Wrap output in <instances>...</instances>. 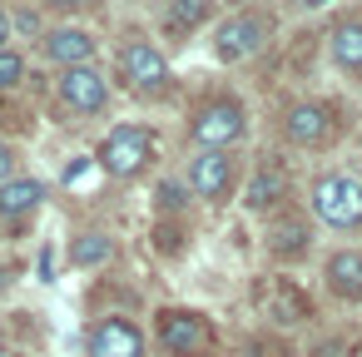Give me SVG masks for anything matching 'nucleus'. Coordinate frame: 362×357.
Here are the masks:
<instances>
[{
	"mask_svg": "<svg viewBox=\"0 0 362 357\" xmlns=\"http://www.w3.org/2000/svg\"><path fill=\"white\" fill-rule=\"evenodd\" d=\"M90 357H144V332L124 317H110L90 332Z\"/></svg>",
	"mask_w": 362,
	"mask_h": 357,
	"instance_id": "obj_7",
	"label": "nucleus"
},
{
	"mask_svg": "<svg viewBox=\"0 0 362 357\" xmlns=\"http://www.w3.org/2000/svg\"><path fill=\"white\" fill-rule=\"evenodd\" d=\"M317 352H322V357H342V342H322ZM317 352H313V357H317Z\"/></svg>",
	"mask_w": 362,
	"mask_h": 357,
	"instance_id": "obj_24",
	"label": "nucleus"
},
{
	"mask_svg": "<svg viewBox=\"0 0 362 357\" xmlns=\"http://www.w3.org/2000/svg\"><path fill=\"white\" fill-rule=\"evenodd\" d=\"M45 199V184L40 179H11V184H0V218H21L30 209H40Z\"/></svg>",
	"mask_w": 362,
	"mask_h": 357,
	"instance_id": "obj_13",
	"label": "nucleus"
},
{
	"mask_svg": "<svg viewBox=\"0 0 362 357\" xmlns=\"http://www.w3.org/2000/svg\"><path fill=\"white\" fill-rule=\"evenodd\" d=\"M0 357H6V347H0Z\"/></svg>",
	"mask_w": 362,
	"mask_h": 357,
	"instance_id": "obj_27",
	"label": "nucleus"
},
{
	"mask_svg": "<svg viewBox=\"0 0 362 357\" xmlns=\"http://www.w3.org/2000/svg\"><path fill=\"white\" fill-rule=\"evenodd\" d=\"M159 342L174 357H199L209 347V322L199 312H164L159 317Z\"/></svg>",
	"mask_w": 362,
	"mask_h": 357,
	"instance_id": "obj_6",
	"label": "nucleus"
},
{
	"mask_svg": "<svg viewBox=\"0 0 362 357\" xmlns=\"http://www.w3.org/2000/svg\"><path fill=\"white\" fill-rule=\"evenodd\" d=\"M85 174H90V159H80V164H70V169H65V184H80Z\"/></svg>",
	"mask_w": 362,
	"mask_h": 357,
	"instance_id": "obj_22",
	"label": "nucleus"
},
{
	"mask_svg": "<svg viewBox=\"0 0 362 357\" xmlns=\"http://www.w3.org/2000/svg\"><path fill=\"white\" fill-rule=\"evenodd\" d=\"M332 60H337V70L362 75V21L332 25Z\"/></svg>",
	"mask_w": 362,
	"mask_h": 357,
	"instance_id": "obj_14",
	"label": "nucleus"
},
{
	"mask_svg": "<svg viewBox=\"0 0 362 357\" xmlns=\"http://www.w3.org/2000/svg\"><path fill=\"white\" fill-rule=\"evenodd\" d=\"M119 70H124V80H129L134 90H154V85H164V75H169L164 55H159L154 45H144V40H129V45L119 50Z\"/></svg>",
	"mask_w": 362,
	"mask_h": 357,
	"instance_id": "obj_8",
	"label": "nucleus"
},
{
	"mask_svg": "<svg viewBox=\"0 0 362 357\" xmlns=\"http://www.w3.org/2000/svg\"><path fill=\"white\" fill-rule=\"evenodd\" d=\"M298 6H327V0H298Z\"/></svg>",
	"mask_w": 362,
	"mask_h": 357,
	"instance_id": "obj_26",
	"label": "nucleus"
},
{
	"mask_svg": "<svg viewBox=\"0 0 362 357\" xmlns=\"http://www.w3.org/2000/svg\"><path fill=\"white\" fill-rule=\"evenodd\" d=\"M327 288L337 298H362V253L357 248H342L327 258Z\"/></svg>",
	"mask_w": 362,
	"mask_h": 357,
	"instance_id": "obj_12",
	"label": "nucleus"
},
{
	"mask_svg": "<svg viewBox=\"0 0 362 357\" xmlns=\"http://www.w3.org/2000/svg\"><path fill=\"white\" fill-rule=\"evenodd\" d=\"M149 154H154L149 129H139V124H119V129L100 144V169H110L115 179H134V174L149 164Z\"/></svg>",
	"mask_w": 362,
	"mask_h": 357,
	"instance_id": "obj_2",
	"label": "nucleus"
},
{
	"mask_svg": "<svg viewBox=\"0 0 362 357\" xmlns=\"http://www.w3.org/2000/svg\"><path fill=\"white\" fill-rule=\"evenodd\" d=\"M70 258H75L80 268H95V263L110 258V238H105V233H80L75 248H70Z\"/></svg>",
	"mask_w": 362,
	"mask_h": 357,
	"instance_id": "obj_16",
	"label": "nucleus"
},
{
	"mask_svg": "<svg viewBox=\"0 0 362 357\" xmlns=\"http://www.w3.org/2000/svg\"><path fill=\"white\" fill-rule=\"evenodd\" d=\"M313 213L327 228H357L362 223V179L357 174H322L313 184Z\"/></svg>",
	"mask_w": 362,
	"mask_h": 357,
	"instance_id": "obj_1",
	"label": "nucleus"
},
{
	"mask_svg": "<svg viewBox=\"0 0 362 357\" xmlns=\"http://www.w3.org/2000/svg\"><path fill=\"white\" fill-rule=\"evenodd\" d=\"M228 179H233V169H228V154H218V149H204V154H194V164H189V184H194V194H204V199H228Z\"/></svg>",
	"mask_w": 362,
	"mask_h": 357,
	"instance_id": "obj_9",
	"label": "nucleus"
},
{
	"mask_svg": "<svg viewBox=\"0 0 362 357\" xmlns=\"http://www.w3.org/2000/svg\"><path fill=\"white\" fill-rule=\"evenodd\" d=\"M11 169H16V154H11V144H0V184H11V179H16Z\"/></svg>",
	"mask_w": 362,
	"mask_h": 357,
	"instance_id": "obj_20",
	"label": "nucleus"
},
{
	"mask_svg": "<svg viewBox=\"0 0 362 357\" xmlns=\"http://www.w3.org/2000/svg\"><path fill=\"white\" fill-rule=\"evenodd\" d=\"M263 45H268V21H263V16H233V21H223L218 35H214L218 60H248V55H258Z\"/></svg>",
	"mask_w": 362,
	"mask_h": 357,
	"instance_id": "obj_3",
	"label": "nucleus"
},
{
	"mask_svg": "<svg viewBox=\"0 0 362 357\" xmlns=\"http://www.w3.org/2000/svg\"><path fill=\"white\" fill-rule=\"evenodd\" d=\"M6 40H11V16L0 11V50H6Z\"/></svg>",
	"mask_w": 362,
	"mask_h": 357,
	"instance_id": "obj_23",
	"label": "nucleus"
},
{
	"mask_svg": "<svg viewBox=\"0 0 362 357\" xmlns=\"http://www.w3.org/2000/svg\"><path fill=\"white\" fill-rule=\"evenodd\" d=\"M50 6H60V11H70V6H85V0H50Z\"/></svg>",
	"mask_w": 362,
	"mask_h": 357,
	"instance_id": "obj_25",
	"label": "nucleus"
},
{
	"mask_svg": "<svg viewBox=\"0 0 362 357\" xmlns=\"http://www.w3.org/2000/svg\"><path fill=\"white\" fill-rule=\"evenodd\" d=\"M278 194H283V169H278V164H263V169L253 174V184H248V204H253V209H268Z\"/></svg>",
	"mask_w": 362,
	"mask_h": 357,
	"instance_id": "obj_15",
	"label": "nucleus"
},
{
	"mask_svg": "<svg viewBox=\"0 0 362 357\" xmlns=\"http://www.w3.org/2000/svg\"><path fill=\"white\" fill-rule=\"evenodd\" d=\"M60 100L75 110V115H100L110 105V90H105V75L95 65H75L60 75Z\"/></svg>",
	"mask_w": 362,
	"mask_h": 357,
	"instance_id": "obj_4",
	"label": "nucleus"
},
{
	"mask_svg": "<svg viewBox=\"0 0 362 357\" xmlns=\"http://www.w3.org/2000/svg\"><path fill=\"white\" fill-rule=\"evenodd\" d=\"M303 248H308V228H303L298 218H288V223H278V228H273V253L293 258V253H303Z\"/></svg>",
	"mask_w": 362,
	"mask_h": 357,
	"instance_id": "obj_17",
	"label": "nucleus"
},
{
	"mask_svg": "<svg viewBox=\"0 0 362 357\" xmlns=\"http://www.w3.org/2000/svg\"><path fill=\"white\" fill-rule=\"evenodd\" d=\"M283 129H288V139L293 144H322L327 134H332V115H327V105H293L288 110V119H283Z\"/></svg>",
	"mask_w": 362,
	"mask_h": 357,
	"instance_id": "obj_11",
	"label": "nucleus"
},
{
	"mask_svg": "<svg viewBox=\"0 0 362 357\" xmlns=\"http://www.w3.org/2000/svg\"><path fill=\"white\" fill-rule=\"evenodd\" d=\"M204 16H209L204 0H174V6H169V25H174V30H194Z\"/></svg>",
	"mask_w": 362,
	"mask_h": 357,
	"instance_id": "obj_18",
	"label": "nucleus"
},
{
	"mask_svg": "<svg viewBox=\"0 0 362 357\" xmlns=\"http://www.w3.org/2000/svg\"><path fill=\"white\" fill-rule=\"evenodd\" d=\"M159 204H164V209H179V204H184V189H179V184H164V189H159Z\"/></svg>",
	"mask_w": 362,
	"mask_h": 357,
	"instance_id": "obj_21",
	"label": "nucleus"
},
{
	"mask_svg": "<svg viewBox=\"0 0 362 357\" xmlns=\"http://www.w3.org/2000/svg\"><path fill=\"white\" fill-rule=\"evenodd\" d=\"M45 55H50L55 65H65V70L90 65V55H95V35L80 30V25H60V30L45 35Z\"/></svg>",
	"mask_w": 362,
	"mask_h": 357,
	"instance_id": "obj_10",
	"label": "nucleus"
},
{
	"mask_svg": "<svg viewBox=\"0 0 362 357\" xmlns=\"http://www.w3.org/2000/svg\"><path fill=\"white\" fill-rule=\"evenodd\" d=\"M238 134H243V110L228 105V100L199 110V119H194V144H204V149H223V144H233Z\"/></svg>",
	"mask_w": 362,
	"mask_h": 357,
	"instance_id": "obj_5",
	"label": "nucleus"
},
{
	"mask_svg": "<svg viewBox=\"0 0 362 357\" xmlns=\"http://www.w3.org/2000/svg\"><path fill=\"white\" fill-rule=\"evenodd\" d=\"M21 75H25V60L16 50H0V90H16Z\"/></svg>",
	"mask_w": 362,
	"mask_h": 357,
	"instance_id": "obj_19",
	"label": "nucleus"
}]
</instances>
